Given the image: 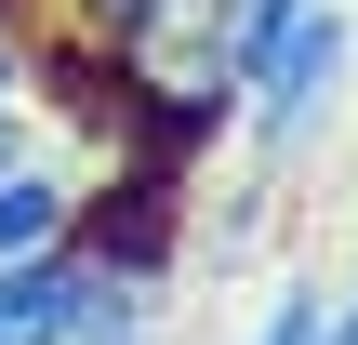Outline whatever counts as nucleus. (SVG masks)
Listing matches in <instances>:
<instances>
[{
	"label": "nucleus",
	"instance_id": "7ed1b4c3",
	"mask_svg": "<svg viewBox=\"0 0 358 345\" xmlns=\"http://www.w3.org/2000/svg\"><path fill=\"white\" fill-rule=\"evenodd\" d=\"M66 319H80V239L13 253L0 266V345H66Z\"/></svg>",
	"mask_w": 358,
	"mask_h": 345
},
{
	"label": "nucleus",
	"instance_id": "20e7f679",
	"mask_svg": "<svg viewBox=\"0 0 358 345\" xmlns=\"http://www.w3.org/2000/svg\"><path fill=\"white\" fill-rule=\"evenodd\" d=\"M332 293H345V279H319V266H279V293L252 306V332H239V345H319V332H332Z\"/></svg>",
	"mask_w": 358,
	"mask_h": 345
},
{
	"label": "nucleus",
	"instance_id": "423d86ee",
	"mask_svg": "<svg viewBox=\"0 0 358 345\" xmlns=\"http://www.w3.org/2000/svg\"><path fill=\"white\" fill-rule=\"evenodd\" d=\"M0 106H27V27H13V0H0Z\"/></svg>",
	"mask_w": 358,
	"mask_h": 345
},
{
	"label": "nucleus",
	"instance_id": "0eeeda50",
	"mask_svg": "<svg viewBox=\"0 0 358 345\" xmlns=\"http://www.w3.org/2000/svg\"><path fill=\"white\" fill-rule=\"evenodd\" d=\"M27 146H40V120H27V106H0V173H13Z\"/></svg>",
	"mask_w": 358,
	"mask_h": 345
},
{
	"label": "nucleus",
	"instance_id": "f257e3e1",
	"mask_svg": "<svg viewBox=\"0 0 358 345\" xmlns=\"http://www.w3.org/2000/svg\"><path fill=\"white\" fill-rule=\"evenodd\" d=\"M345 93H358V13H345V0H292V13L239 53L226 133L252 146V173H292V160L345 120Z\"/></svg>",
	"mask_w": 358,
	"mask_h": 345
},
{
	"label": "nucleus",
	"instance_id": "6e6552de",
	"mask_svg": "<svg viewBox=\"0 0 358 345\" xmlns=\"http://www.w3.org/2000/svg\"><path fill=\"white\" fill-rule=\"evenodd\" d=\"M319 345H358V293H332V332H319Z\"/></svg>",
	"mask_w": 358,
	"mask_h": 345
},
{
	"label": "nucleus",
	"instance_id": "f03ea898",
	"mask_svg": "<svg viewBox=\"0 0 358 345\" xmlns=\"http://www.w3.org/2000/svg\"><path fill=\"white\" fill-rule=\"evenodd\" d=\"M80 186H93V173H66V160H40V146H27V160L0 173V266H13V253L80 239Z\"/></svg>",
	"mask_w": 358,
	"mask_h": 345
},
{
	"label": "nucleus",
	"instance_id": "39448f33",
	"mask_svg": "<svg viewBox=\"0 0 358 345\" xmlns=\"http://www.w3.org/2000/svg\"><path fill=\"white\" fill-rule=\"evenodd\" d=\"M120 27H133V0H66V40H93V53H106Z\"/></svg>",
	"mask_w": 358,
	"mask_h": 345
}]
</instances>
